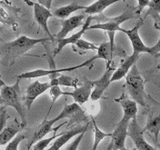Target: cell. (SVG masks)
Here are the masks:
<instances>
[{
	"mask_svg": "<svg viewBox=\"0 0 160 150\" xmlns=\"http://www.w3.org/2000/svg\"><path fill=\"white\" fill-rule=\"evenodd\" d=\"M114 71H115L114 68L108 67V68H107L106 72L104 73V75L100 78L99 79L92 81V86H95V89L93 90V92H91L90 98L93 101H97L101 98L105 90L107 89L110 85V79H111V77H112Z\"/></svg>",
	"mask_w": 160,
	"mask_h": 150,
	"instance_id": "7c38bea8",
	"label": "cell"
},
{
	"mask_svg": "<svg viewBox=\"0 0 160 150\" xmlns=\"http://www.w3.org/2000/svg\"><path fill=\"white\" fill-rule=\"evenodd\" d=\"M8 119L7 116V109H5L2 113H0V136H1V146H5L8 144L11 140L13 139L17 135L19 134V132L23 129L26 125H24L22 122L18 121L17 118L13 122L9 123L8 127L6 126Z\"/></svg>",
	"mask_w": 160,
	"mask_h": 150,
	"instance_id": "8992f818",
	"label": "cell"
},
{
	"mask_svg": "<svg viewBox=\"0 0 160 150\" xmlns=\"http://www.w3.org/2000/svg\"><path fill=\"white\" fill-rule=\"evenodd\" d=\"M88 124L85 125V126H79L77 128H73L67 132H63V134L60 136L59 138H58L55 140V142L53 143L52 147H50L51 150H59L63 146H65L72 138L78 136L81 134L82 132H85L88 130Z\"/></svg>",
	"mask_w": 160,
	"mask_h": 150,
	"instance_id": "d6986e66",
	"label": "cell"
},
{
	"mask_svg": "<svg viewBox=\"0 0 160 150\" xmlns=\"http://www.w3.org/2000/svg\"><path fill=\"white\" fill-rule=\"evenodd\" d=\"M139 58L138 54H135L133 53L131 56L126 58L125 59L122 61V63L120 64V66L118 67V68L114 71L111 79H110V84L112 82L115 81H118V80L122 79L123 78H126V76L128 75V73L129 72V70L131 69V68L136 64V62L138 61Z\"/></svg>",
	"mask_w": 160,
	"mask_h": 150,
	"instance_id": "ac0fdd59",
	"label": "cell"
},
{
	"mask_svg": "<svg viewBox=\"0 0 160 150\" xmlns=\"http://www.w3.org/2000/svg\"><path fill=\"white\" fill-rule=\"evenodd\" d=\"M48 83H49L50 87H53V86L60 87V86H62V87H72L74 88H78V85H82V83L79 82L78 79L73 78L71 77L65 76V75H62V74L58 78L50 80V82H48Z\"/></svg>",
	"mask_w": 160,
	"mask_h": 150,
	"instance_id": "d4e9b609",
	"label": "cell"
},
{
	"mask_svg": "<svg viewBox=\"0 0 160 150\" xmlns=\"http://www.w3.org/2000/svg\"><path fill=\"white\" fill-rule=\"evenodd\" d=\"M78 112H82V109H81L80 106L78 105L77 103H73L71 105H66L64 107L63 110L60 112V114L57 118H55L50 120H48L47 118H46L45 119L43 120V122L37 128V129L35 130V132H34L31 139H30L28 144L27 150H30V148L35 143H37L39 140L43 139L49 132H51V131L56 132L62 126V125H60L59 127H58L56 128H52V127H53L54 124H56L57 122H58V121L63 119V118H68L69 116L75 115L76 113H78Z\"/></svg>",
	"mask_w": 160,
	"mask_h": 150,
	"instance_id": "7a4b0ae2",
	"label": "cell"
},
{
	"mask_svg": "<svg viewBox=\"0 0 160 150\" xmlns=\"http://www.w3.org/2000/svg\"><path fill=\"white\" fill-rule=\"evenodd\" d=\"M149 1L148 0H138V7H137V10H136V15L139 16L140 14L142 13V11L144 10V8L148 7Z\"/></svg>",
	"mask_w": 160,
	"mask_h": 150,
	"instance_id": "d6a6232c",
	"label": "cell"
},
{
	"mask_svg": "<svg viewBox=\"0 0 160 150\" xmlns=\"http://www.w3.org/2000/svg\"><path fill=\"white\" fill-rule=\"evenodd\" d=\"M5 109H6V108L4 106H0V113H2Z\"/></svg>",
	"mask_w": 160,
	"mask_h": 150,
	"instance_id": "d590c367",
	"label": "cell"
},
{
	"mask_svg": "<svg viewBox=\"0 0 160 150\" xmlns=\"http://www.w3.org/2000/svg\"><path fill=\"white\" fill-rule=\"evenodd\" d=\"M38 3L39 5H41L42 7H44L45 8L49 10L50 8H51V4H52V0H48V1H42V0H39Z\"/></svg>",
	"mask_w": 160,
	"mask_h": 150,
	"instance_id": "836d02e7",
	"label": "cell"
},
{
	"mask_svg": "<svg viewBox=\"0 0 160 150\" xmlns=\"http://www.w3.org/2000/svg\"><path fill=\"white\" fill-rule=\"evenodd\" d=\"M119 0H99L97 1L93 4H91L88 7H86L85 13L88 14V16H92L95 14H100L102 13L109 6L118 2Z\"/></svg>",
	"mask_w": 160,
	"mask_h": 150,
	"instance_id": "cb8c5ba5",
	"label": "cell"
},
{
	"mask_svg": "<svg viewBox=\"0 0 160 150\" xmlns=\"http://www.w3.org/2000/svg\"><path fill=\"white\" fill-rule=\"evenodd\" d=\"M0 104H2V101H1V98H0Z\"/></svg>",
	"mask_w": 160,
	"mask_h": 150,
	"instance_id": "f35d334b",
	"label": "cell"
},
{
	"mask_svg": "<svg viewBox=\"0 0 160 150\" xmlns=\"http://www.w3.org/2000/svg\"><path fill=\"white\" fill-rule=\"evenodd\" d=\"M148 11L147 12V15L145 16L144 19H146V18L148 16V15H151L153 19L155 21V28L157 29H159L160 26V18H159V10H160V1L158 0H155V1H149L148 5Z\"/></svg>",
	"mask_w": 160,
	"mask_h": 150,
	"instance_id": "484cf974",
	"label": "cell"
},
{
	"mask_svg": "<svg viewBox=\"0 0 160 150\" xmlns=\"http://www.w3.org/2000/svg\"><path fill=\"white\" fill-rule=\"evenodd\" d=\"M51 40L48 38H31L27 36H21L17 39L10 42L0 43V58H3L5 62L12 66L18 58L26 54L38 44L45 43Z\"/></svg>",
	"mask_w": 160,
	"mask_h": 150,
	"instance_id": "6da1fadb",
	"label": "cell"
},
{
	"mask_svg": "<svg viewBox=\"0 0 160 150\" xmlns=\"http://www.w3.org/2000/svg\"><path fill=\"white\" fill-rule=\"evenodd\" d=\"M50 88V85L48 82L46 83H40L39 81H35L32 84H30L29 86L27 88V93H26V106L28 107V108L30 109L33 102L36 100L37 98H38L41 94H43L44 92H46L48 89Z\"/></svg>",
	"mask_w": 160,
	"mask_h": 150,
	"instance_id": "e0dca14e",
	"label": "cell"
},
{
	"mask_svg": "<svg viewBox=\"0 0 160 150\" xmlns=\"http://www.w3.org/2000/svg\"><path fill=\"white\" fill-rule=\"evenodd\" d=\"M92 121H93V124H94V130H95V142H94V146H93L92 150H98L100 142L106 138H108V137L111 138L112 133H105V132L101 131L98 128V127L97 126V123H96L95 119H93Z\"/></svg>",
	"mask_w": 160,
	"mask_h": 150,
	"instance_id": "4316f807",
	"label": "cell"
},
{
	"mask_svg": "<svg viewBox=\"0 0 160 150\" xmlns=\"http://www.w3.org/2000/svg\"><path fill=\"white\" fill-rule=\"evenodd\" d=\"M50 97L52 98V105L50 106L49 111L52 108L53 105L55 104L56 100L58 99L59 97L61 96H64L65 95V92H63L62 90L60 89V88L58 86H53V87H50Z\"/></svg>",
	"mask_w": 160,
	"mask_h": 150,
	"instance_id": "4dcf8cb0",
	"label": "cell"
},
{
	"mask_svg": "<svg viewBox=\"0 0 160 150\" xmlns=\"http://www.w3.org/2000/svg\"><path fill=\"white\" fill-rule=\"evenodd\" d=\"M128 137H129L136 146V150H156L145 140L144 132L138 123V120L133 119L129 122L128 128Z\"/></svg>",
	"mask_w": 160,
	"mask_h": 150,
	"instance_id": "30bf717a",
	"label": "cell"
},
{
	"mask_svg": "<svg viewBox=\"0 0 160 150\" xmlns=\"http://www.w3.org/2000/svg\"><path fill=\"white\" fill-rule=\"evenodd\" d=\"M28 5L32 6L34 8V17L35 19L38 22V24L39 25L40 28H42L43 30L47 33V35L48 36V38L53 40L54 37L53 35L50 33L49 29H48V20L50 18L53 17L52 13L50 12V10L45 8L44 7H42L39 5L38 2L34 3V2H30V1H25Z\"/></svg>",
	"mask_w": 160,
	"mask_h": 150,
	"instance_id": "8fae6325",
	"label": "cell"
},
{
	"mask_svg": "<svg viewBox=\"0 0 160 150\" xmlns=\"http://www.w3.org/2000/svg\"><path fill=\"white\" fill-rule=\"evenodd\" d=\"M144 18H140L138 21L137 25L131 28V29H124V28H121L120 32H123L125 33L128 38H129L130 42L132 44V47H133V53L135 54H138L140 53H148L150 54L152 56H155V57H158L159 56V51H160V40L158 41V43L153 46V47H147L144 43L142 39L140 38L139 33V28L144 25Z\"/></svg>",
	"mask_w": 160,
	"mask_h": 150,
	"instance_id": "5b68a950",
	"label": "cell"
},
{
	"mask_svg": "<svg viewBox=\"0 0 160 150\" xmlns=\"http://www.w3.org/2000/svg\"><path fill=\"white\" fill-rule=\"evenodd\" d=\"M126 87L132 100L142 107H146L147 93L145 90V80L140 75L138 67L134 65L126 76Z\"/></svg>",
	"mask_w": 160,
	"mask_h": 150,
	"instance_id": "3957f363",
	"label": "cell"
},
{
	"mask_svg": "<svg viewBox=\"0 0 160 150\" xmlns=\"http://www.w3.org/2000/svg\"><path fill=\"white\" fill-rule=\"evenodd\" d=\"M86 132H87V131L82 132L81 134L78 135V137L75 138V140H74L73 142H71L65 150H78V147H79L80 143H81V141L84 138V136H85V133H86Z\"/></svg>",
	"mask_w": 160,
	"mask_h": 150,
	"instance_id": "1f68e13d",
	"label": "cell"
},
{
	"mask_svg": "<svg viewBox=\"0 0 160 150\" xmlns=\"http://www.w3.org/2000/svg\"><path fill=\"white\" fill-rule=\"evenodd\" d=\"M94 62L93 58H91L90 59L87 60L86 62L80 64L78 66H75V67H71V68H60V69H50V70H43V69H37L34 71H29V72H25L22 73L18 76V79H28V78H37L40 77H45V76H52L54 74H61L62 72H71L73 70L78 69L83 67L86 66H92V63Z\"/></svg>",
	"mask_w": 160,
	"mask_h": 150,
	"instance_id": "9c48e42d",
	"label": "cell"
},
{
	"mask_svg": "<svg viewBox=\"0 0 160 150\" xmlns=\"http://www.w3.org/2000/svg\"><path fill=\"white\" fill-rule=\"evenodd\" d=\"M129 122L130 121L128 120L121 119L118 124L111 136V142L113 145L112 150H119L122 148H125Z\"/></svg>",
	"mask_w": 160,
	"mask_h": 150,
	"instance_id": "4fadbf2b",
	"label": "cell"
},
{
	"mask_svg": "<svg viewBox=\"0 0 160 150\" xmlns=\"http://www.w3.org/2000/svg\"><path fill=\"white\" fill-rule=\"evenodd\" d=\"M93 20V17L92 16H88L87 18V20L86 22H84V25L82 26V28L76 34L70 36L68 38H62V39H57V43H58V47L57 48L55 49V52H54V57L57 56L58 54H59L61 52V50L63 49L66 46L68 45H75L78 41L79 39H81V37L84 35V33L88 29L90 26V23L91 21Z\"/></svg>",
	"mask_w": 160,
	"mask_h": 150,
	"instance_id": "2e32d148",
	"label": "cell"
},
{
	"mask_svg": "<svg viewBox=\"0 0 160 150\" xmlns=\"http://www.w3.org/2000/svg\"><path fill=\"white\" fill-rule=\"evenodd\" d=\"M5 84H4V82L2 81V80H0V86H4Z\"/></svg>",
	"mask_w": 160,
	"mask_h": 150,
	"instance_id": "74e56055",
	"label": "cell"
},
{
	"mask_svg": "<svg viewBox=\"0 0 160 150\" xmlns=\"http://www.w3.org/2000/svg\"><path fill=\"white\" fill-rule=\"evenodd\" d=\"M116 50H117V48H113L109 42H104L98 47V49L97 50L98 54L96 56H94V58L95 60L99 59V58L105 59L107 62V68H108L110 67V63H111L113 56L117 52Z\"/></svg>",
	"mask_w": 160,
	"mask_h": 150,
	"instance_id": "7402d4cb",
	"label": "cell"
},
{
	"mask_svg": "<svg viewBox=\"0 0 160 150\" xmlns=\"http://www.w3.org/2000/svg\"><path fill=\"white\" fill-rule=\"evenodd\" d=\"M112 147H113V145H112V142L110 141L109 145H108V147L107 148V149L106 150H112Z\"/></svg>",
	"mask_w": 160,
	"mask_h": 150,
	"instance_id": "e575fe53",
	"label": "cell"
},
{
	"mask_svg": "<svg viewBox=\"0 0 160 150\" xmlns=\"http://www.w3.org/2000/svg\"><path fill=\"white\" fill-rule=\"evenodd\" d=\"M144 134L146 132H148L151 136L154 137L155 145L158 146V135L160 131V117L158 113H150L148 115V119L147 126L142 128Z\"/></svg>",
	"mask_w": 160,
	"mask_h": 150,
	"instance_id": "44dd1931",
	"label": "cell"
},
{
	"mask_svg": "<svg viewBox=\"0 0 160 150\" xmlns=\"http://www.w3.org/2000/svg\"><path fill=\"white\" fill-rule=\"evenodd\" d=\"M85 8H86V7L80 5L79 3L77 2V1H74L71 4L68 5V6H65V7H62V8L56 9L53 12L52 15L55 16V17H58V18L65 19V18H68L72 13H74V12H76L78 10H85Z\"/></svg>",
	"mask_w": 160,
	"mask_h": 150,
	"instance_id": "603a6c76",
	"label": "cell"
},
{
	"mask_svg": "<svg viewBox=\"0 0 160 150\" xmlns=\"http://www.w3.org/2000/svg\"><path fill=\"white\" fill-rule=\"evenodd\" d=\"M115 101L118 102L122 108L124 110V116L122 119L131 121L133 119H137V114H138V104L129 99L125 94H123L119 98L115 99Z\"/></svg>",
	"mask_w": 160,
	"mask_h": 150,
	"instance_id": "ffe728a7",
	"label": "cell"
},
{
	"mask_svg": "<svg viewBox=\"0 0 160 150\" xmlns=\"http://www.w3.org/2000/svg\"><path fill=\"white\" fill-rule=\"evenodd\" d=\"M20 79H17L16 83L11 86H2L0 89V98L2 101V105L5 108L11 107L16 109L21 118V122L27 126L25 113L20 101Z\"/></svg>",
	"mask_w": 160,
	"mask_h": 150,
	"instance_id": "277c9868",
	"label": "cell"
},
{
	"mask_svg": "<svg viewBox=\"0 0 160 150\" xmlns=\"http://www.w3.org/2000/svg\"><path fill=\"white\" fill-rule=\"evenodd\" d=\"M0 78H1V74H0Z\"/></svg>",
	"mask_w": 160,
	"mask_h": 150,
	"instance_id": "ab89813d",
	"label": "cell"
},
{
	"mask_svg": "<svg viewBox=\"0 0 160 150\" xmlns=\"http://www.w3.org/2000/svg\"><path fill=\"white\" fill-rule=\"evenodd\" d=\"M134 8L131 10H128L122 15H120L117 18H109L104 23H98L96 25L89 26L88 29H101L104 31L108 32V34H115L116 31H120V24L124 23L127 20L135 18V13H134Z\"/></svg>",
	"mask_w": 160,
	"mask_h": 150,
	"instance_id": "52a82bcc",
	"label": "cell"
},
{
	"mask_svg": "<svg viewBox=\"0 0 160 150\" xmlns=\"http://www.w3.org/2000/svg\"><path fill=\"white\" fill-rule=\"evenodd\" d=\"M62 134H63V133L57 135L56 132H54V135H53L52 137H50L48 138H43V139L38 141L37 143L34 144V148H33V150H45L48 148V146L50 144V142H52L55 138H59Z\"/></svg>",
	"mask_w": 160,
	"mask_h": 150,
	"instance_id": "f1b7e54d",
	"label": "cell"
},
{
	"mask_svg": "<svg viewBox=\"0 0 160 150\" xmlns=\"http://www.w3.org/2000/svg\"><path fill=\"white\" fill-rule=\"evenodd\" d=\"M25 138H26V136L24 134H18V135H17L8 144V146L6 147V149L5 150H18L19 144L21 143V141H23Z\"/></svg>",
	"mask_w": 160,
	"mask_h": 150,
	"instance_id": "f546056e",
	"label": "cell"
},
{
	"mask_svg": "<svg viewBox=\"0 0 160 150\" xmlns=\"http://www.w3.org/2000/svg\"><path fill=\"white\" fill-rule=\"evenodd\" d=\"M119 150H136V148H133V149H128V148H120Z\"/></svg>",
	"mask_w": 160,
	"mask_h": 150,
	"instance_id": "8d00e7d4",
	"label": "cell"
},
{
	"mask_svg": "<svg viewBox=\"0 0 160 150\" xmlns=\"http://www.w3.org/2000/svg\"><path fill=\"white\" fill-rule=\"evenodd\" d=\"M87 18V16L84 14H81L78 16H74L72 18H69L68 19H64L61 21L62 24V28L59 32L55 36L57 39H62L66 38L67 36L68 35L71 31L76 29L77 28H79L84 25V19Z\"/></svg>",
	"mask_w": 160,
	"mask_h": 150,
	"instance_id": "9a60e30c",
	"label": "cell"
},
{
	"mask_svg": "<svg viewBox=\"0 0 160 150\" xmlns=\"http://www.w3.org/2000/svg\"><path fill=\"white\" fill-rule=\"evenodd\" d=\"M21 9L11 5L8 1H0V23L11 27L14 31L18 28L17 18Z\"/></svg>",
	"mask_w": 160,
	"mask_h": 150,
	"instance_id": "ba28073f",
	"label": "cell"
},
{
	"mask_svg": "<svg viewBox=\"0 0 160 150\" xmlns=\"http://www.w3.org/2000/svg\"><path fill=\"white\" fill-rule=\"evenodd\" d=\"M74 46H76V48H74V51H76V52L86 51V50L98 49V47H97L96 45H94V44H92L88 41H86L84 39H79Z\"/></svg>",
	"mask_w": 160,
	"mask_h": 150,
	"instance_id": "83f0119b",
	"label": "cell"
},
{
	"mask_svg": "<svg viewBox=\"0 0 160 150\" xmlns=\"http://www.w3.org/2000/svg\"><path fill=\"white\" fill-rule=\"evenodd\" d=\"M92 87H93L92 81L88 79L87 78H84L80 88H75L73 92H65V96H67V95L71 96L75 100V103L81 106L84 103H86L89 98Z\"/></svg>",
	"mask_w": 160,
	"mask_h": 150,
	"instance_id": "5bb4252c",
	"label": "cell"
}]
</instances>
